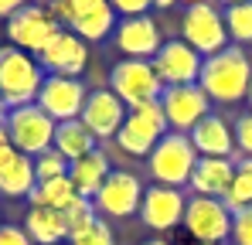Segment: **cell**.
I'll list each match as a JSON object with an SVG mask.
<instances>
[{
  "label": "cell",
  "instance_id": "obj_18",
  "mask_svg": "<svg viewBox=\"0 0 252 245\" xmlns=\"http://www.w3.org/2000/svg\"><path fill=\"white\" fill-rule=\"evenodd\" d=\"M188 140L198 150V157H228V160H239L232 122L225 120L221 113H208L205 120L188 133Z\"/></svg>",
  "mask_w": 252,
  "mask_h": 245
},
{
  "label": "cell",
  "instance_id": "obj_4",
  "mask_svg": "<svg viewBox=\"0 0 252 245\" xmlns=\"http://www.w3.org/2000/svg\"><path fill=\"white\" fill-rule=\"evenodd\" d=\"M177 28L188 48H194L201 58L218 55L221 48H228V31H225V17H221V7H215L211 0H198V3H188L177 17Z\"/></svg>",
  "mask_w": 252,
  "mask_h": 245
},
{
  "label": "cell",
  "instance_id": "obj_43",
  "mask_svg": "<svg viewBox=\"0 0 252 245\" xmlns=\"http://www.w3.org/2000/svg\"><path fill=\"white\" fill-rule=\"evenodd\" d=\"M249 61H252V51H249Z\"/></svg>",
  "mask_w": 252,
  "mask_h": 245
},
{
  "label": "cell",
  "instance_id": "obj_34",
  "mask_svg": "<svg viewBox=\"0 0 252 245\" xmlns=\"http://www.w3.org/2000/svg\"><path fill=\"white\" fill-rule=\"evenodd\" d=\"M28 3H34V0H0V17L7 21V17H14L21 7H28Z\"/></svg>",
  "mask_w": 252,
  "mask_h": 245
},
{
  "label": "cell",
  "instance_id": "obj_15",
  "mask_svg": "<svg viewBox=\"0 0 252 245\" xmlns=\"http://www.w3.org/2000/svg\"><path fill=\"white\" fill-rule=\"evenodd\" d=\"M184 208H188V194L177 187H164V184H150L143 187V201L136 218L150 228V232H170L184 221Z\"/></svg>",
  "mask_w": 252,
  "mask_h": 245
},
{
  "label": "cell",
  "instance_id": "obj_25",
  "mask_svg": "<svg viewBox=\"0 0 252 245\" xmlns=\"http://www.w3.org/2000/svg\"><path fill=\"white\" fill-rule=\"evenodd\" d=\"M221 201H225V208L232 214L252 208V157H239L235 160V177H232V184H228Z\"/></svg>",
  "mask_w": 252,
  "mask_h": 245
},
{
  "label": "cell",
  "instance_id": "obj_35",
  "mask_svg": "<svg viewBox=\"0 0 252 245\" xmlns=\"http://www.w3.org/2000/svg\"><path fill=\"white\" fill-rule=\"evenodd\" d=\"M181 0H154V10H174Z\"/></svg>",
  "mask_w": 252,
  "mask_h": 245
},
{
  "label": "cell",
  "instance_id": "obj_31",
  "mask_svg": "<svg viewBox=\"0 0 252 245\" xmlns=\"http://www.w3.org/2000/svg\"><path fill=\"white\" fill-rule=\"evenodd\" d=\"M232 245H252V208L239 211L235 221H232Z\"/></svg>",
  "mask_w": 252,
  "mask_h": 245
},
{
  "label": "cell",
  "instance_id": "obj_8",
  "mask_svg": "<svg viewBox=\"0 0 252 245\" xmlns=\"http://www.w3.org/2000/svg\"><path fill=\"white\" fill-rule=\"evenodd\" d=\"M232 221L235 214L225 208L221 198H198L188 194V208H184V228L191 235V242L205 245H225L232 239Z\"/></svg>",
  "mask_w": 252,
  "mask_h": 245
},
{
  "label": "cell",
  "instance_id": "obj_20",
  "mask_svg": "<svg viewBox=\"0 0 252 245\" xmlns=\"http://www.w3.org/2000/svg\"><path fill=\"white\" fill-rule=\"evenodd\" d=\"M34 160L17 153L14 147L0 153V194L3 198H28L34 191Z\"/></svg>",
  "mask_w": 252,
  "mask_h": 245
},
{
  "label": "cell",
  "instance_id": "obj_5",
  "mask_svg": "<svg viewBox=\"0 0 252 245\" xmlns=\"http://www.w3.org/2000/svg\"><path fill=\"white\" fill-rule=\"evenodd\" d=\"M167 133V120H164V109L160 102H143L136 109L126 113L123 129L116 133V140L109 143L113 150H120L123 157H133V160H147L150 150L157 147V140Z\"/></svg>",
  "mask_w": 252,
  "mask_h": 245
},
{
  "label": "cell",
  "instance_id": "obj_21",
  "mask_svg": "<svg viewBox=\"0 0 252 245\" xmlns=\"http://www.w3.org/2000/svg\"><path fill=\"white\" fill-rule=\"evenodd\" d=\"M113 174V160H109V153L99 147V150H92L89 157L82 160H75L68 167V181H72V187L79 191V198H95L99 194V187L106 184V177Z\"/></svg>",
  "mask_w": 252,
  "mask_h": 245
},
{
  "label": "cell",
  "instance_id": "obj_39",
  "mask_svg": "<svg viewBox=\"0 0 252 245\" xmlns=\"http://www.w3.org/2000/svg\"><path fill=\"white\" fill-rule=\"evenodd\" d=\"M143 245H170L167 239H150V242H143Z\"/></svg>",
  "mask_w": 252,
  "mask_h": 245
},
{
  "label": "cell",
  "instance_id": "obj_42",
  "mask_svg": "<svg viewBox=\"0 0 252 245\" xmlns=\"http://www.w3.org/2000/svg\"><path fill=\"white\" fill-rule=\"evenodd\" d=\"M191 245H205V242H191Z\"/></svg>",
  "mask_w": 252,
  "mask_h": 245
},
{
  "label": "cell",
  "instance_id": "obj_1",
  "mask_svg": "<svg viewBox=\"0 0 252 245\" xmlns=\"http://www.w3.org/2000/svg\"><path fill=\"white\" fill-rule=\"evenodd\" d=\"M201 92L208 95L211 106H239L246 102L252 85V61L246 48H221L218 55H208L201 61V75H198Z\"/></svg>",
  "mask_w": 252,
  "mask_h": 245
},
{
  "label": "cell",
  "instance_id": "obj_37",
  "mask_svg": "<svg viewBox=\"0 0 252 245\" xmlns=\"http://www.w3.org/2000/svg\"><path fill=\"white\" fill-rule=\"evenodd\" d=\"M211 3H215V7H221V10H225V7H235V3H246V0H211Z\"/></svg>",
  "mask_w": 252,
  "mask_h": 245
},
{
  "label": "cell",
  "instance_id": "obj_41",
  "mask_svg": "<svg viewBox=\"0 0 252 245\" xmlns=\"http://www.w3.org/2000/svg\"><path fill=\"white\" fill-rule=\"evenodd\" d=\"M188 3H198V0H184V7H188Z\"/></svg>",
  "mask_w": 252,
  "mask_h": 245
},
{
  "label": "cell",
  "instance_id": "obj_2",
  "mask_svg": "<svg viewBox=\"0 0 252 245\" xmlns=\"http://www.w3.org/2000/svg\"><path fill=\"white\" fill-rule=\"evenodd\" d=\"M44 85V68L41 61L14 44H0V99L7 109L28 106L38 99Z\"/></svg>",
  "mask_w": 252,
  "mask_h": 245
},
{
  "label": "cell",
  "instance_id": "obj_28",
  "mask_svg": "<svg viewBox=\"0 0 252 245\" xmlns=\"http://www.w3.org/2000/svg\"><path fill=\"white\" fill-rule=\"evenodd\" d=\"M65 225H68V235H75V232H82L85 225H92L95 218H99V211H95V204L89 201V198H75V201L68 204L65 211Z\"/></svg>",
  "mask_w": 252,
  "mask_h": 245
},
{
  "label": "cell",
  "instance_id": "obj_40",
  "mask_svg": "<svg viewBox=\"0 0 252 245\" xmlns=\"http://www.w3.org/2000/svg\"><path fill=\"white\" fill-rule=\"evenodd\" d=\"M246 102H249V113H252V85H249V95H246Z\"/></svg>",
  "mask_w": 252,
  "mask_h": 245
},
{
  "label": "cell",
  "instance_id": "obj_17",
  "mask_svg": "<svg viewBox=\"0 0 252 245\" xmlns=\"http://www.w3.org/2000/svg\"><path fill=\"white\" fill-rule=\"evenodd\" d=\"M201 61L205 58L194 48H188L181 38H167L164 48L154 55V72L164 82V89L167 85H191L201 75Z\"/></svg>",
  "mask_w": 252,
  "mask_h": 245
},
{
  "label": "cell",
  "instance_id": "obj_14",
  "mask_svg": "<svg viewBox=\"0 0 252 245\" xmlns=\"http://www.w3.org/2000/svg\"><path fill=\"white\" fill-rule=\"evenodd\" d=\"M89 99V85L82 79H65V75H44V85L38 92V106L55 122H72L82 116V106Z\"/></svg>",
  "mask_w": 252,
  "mask_h": 245
},
{
  "label": "cell",
  "instance_id": "obj_32",
  "mask_svg": "<svg viewBox=\"0 0 252 245\" xmlns=\"http://www.w3.org/2000/svg\"><path fill=\"white\" fill-rule=\"evenodd\" d=\"M109 7L116 10V17H140L154 10V0H109Z\"/></svg>",
  "mask_w": 252,
  "mask_h": 245
},
{
  "label": "cell",
  "instance_id": "obj_9",
  "mask_svg": "<svg viewBox=\"0 0 252 245\" xmlns=\"http://www.w3.org/2000/svg\"><path fill=\"white\" fill-rule=\"evenodd\" d=\"M58 31H65V28L55 21V14L48 10V3H41V0L21 7L14 17H7V44L34 55V58L41 55L44 44L55 38Z\"/></svg>",
  "mask_w": 252,
  "mask_h": 245
},
{
  "label": "cell",
  "instance_id": "obj_36",
  "mask_svg": "<svg viewBox=\"0 0 252 245\" xmlns=\"http://www.w3.org/2000/svg\"><path fill=\"white\" fill-rule=\"evenodd\" d=\"M3 150H10V136H7V129L0 126V153H3Z\"/></svg>",
  "mask_w": 252,
  "mask_h": 245
},
{
  "label": "cell",
  "instance_id": "obj_16",
  "mask_svg": "<svg viewBox=\"0 0 252 245\" xmlns=\"http://www.w3.org/2000/svg\"><path fill=\"white\" fill-rule=\"evenodd\" d=\"M89 44L72 31H58L55 38L44 44V51L38 55L44 75H65V79H82V72L89 68Z\"/></svg>",
  "mask_w": 252,
  "mask_h": 245
},
{
  "label": "cell",
  "instance_id": "obj_26",
  "mask_svg": "<svg viewBox=\"0 0 252 245\" xmlns=\"http://www.w3.org/2000/svg\"><path fill=\"white\" fill-rule=\"evenodd\" d=\"M225 17V31H228V44L235 48H252V0L246 3H235V7H225L221 10Z\"/></svg>",
  "mask_w": 252,
  "mask_h": 245
},
{
  "label": "cell",
  "instance_id": "obj_10",
  "mask_svg": "<svg viewBox=\"0 0 252 245\" xmlns=\"http://www.w3.org/2000/svg\"><path fill=\"white\" fill-rule=\"evenodd\" d=\"M140 201H143V181L126 170V167H113V174L106 177V184L99 187V194L92 198L99 218H133L140 211Z\"/></svg>",
  "mask_w": 252,
  "mask_h": 245
},
{
  "label": "cell",
  "instance_id": "obj_12",
  "mask_svg": "<svg viewBox=\"0 0 252 245\" xmlns=\"http://www.w3.org/2000/svg\"><path fill=\"white\" fill-rule=\"evenodd\" d=\"M160 109H164L167 129L191 133L211 113V102H208V95L201 92V85L191 82V85H167L164 95H160Z\"/></svg>",
  "mask_w": 252,
  "mask_h": 245
},
{
  "label": "cell",
  "instance_id": "obj_19",
  "mask_svg": "<svg viewBox=\"0 0 252 245\" xmlns=\"http://www.w3.org/2000/svg\"><path fill=\"white\" fill-rule=\"evenodd\" d=\"M232 177H235V160H228V157H198L194 170H191V181H188V191L198 194V198H225Z\"/></svg>",
  "mask_w": 252,
  "mask_h": 245
},
{
  "label": "cell",
  "instance_id": "obj_7",
  "mask_svg": "<svg viewBox=\"0 0 252 245\" xmlns=\"http://www.w3.org/2000/svg\"><path fill=\"white\" fill-rule=\"evenodd\" d=\"M55 126L58 122L44 113L38 102H28V106H17L7 113V136H10V147L24 157H38L44 150H51L55 143Z\"/></svg>",
  "mask_w": 252,
  "mask_h": 245
},
{
  "label": "cell",
  "instance_id": "obj_24",
  "mask_svg": "<svg viewBox=\"0 0 252 245\" xmlns=\"http://www.w3.org/2000/svg\"><path fill=\"white\" fill-rule=\"evenodd\" d=\"M79 198V191L72 187L68 177H58V181H44V184H34V191L28 194L31 208H48V211H65L68 204Z\"/></svg>",
  "mask_w": 252,
  "mask_h": 245
},
{
  "label": "cell",
  "instance_id": "obj_3",
  "mask_svg": "<svg viewBox=\"0 0 252 245\" xmlns=\"http://www.w3.org/2000/svg\"><path fill=\"white\" fill-rule=\"evenodd\" d=\"M194 163H198V150L191 147L188 133H174V129H167V133L157 140V147L150 150L147 170H150V181H154V184H164V187L184 191L188 181H191Z\"/></svg>",
  "mask_w": 252,
  "mask_h": 245
},
{
  "label": "cell",
  "instance_id": "obj_27",
  "mask_svg": "<svg viewBox=\"0 0 252 245\" xmlns=\"http://www.w3.org/2000/svg\"><path fill=\"white\" fill-rule=\"evenodd\" d=\"M68 167H72V163L51 147V150H44V153L34 157V177H38V184H44V181H58V177H68Z\"/></svg>",
  "mask_w": 252,
  "mask_h": 245
},
{
  "label": "cell",
  "instance_id": "obj_22",
  "mask_svg": "<svg viewBox=\"0 0 252 245\" xmlns=\"http://www.w3.org/2000/svg\"><path fill=\"white\" fill-rule=\"evenodd\" d=\"M21 228L28 232V239L34 245H58V242L68 239L65 214H62V211H48V208H28Z\"/></svg>",
  "mask_w": 252,
  "mask_h": 245
},
{
  "label": "cell",
  "instance_id": "obj_33",
  "mask_svg": "<svg viewBox=\"0 0 252 245\" xmlns=\"http://www.w3.org/2000/svg\"><path fill=\"white\" fill-rule=\"evenodd\" d=\"M0 245H34L21 225H0Z\"/></svg>",
  "mask_w": 252,
  "mask_h": 245
},
{
  "label": "cell",
  "instance_id": "obj_6",
  "mask_svg": "<svg viewBox=\"0 0 252 245\" xmlns=\"http://www.w3.org/2000/svg\"><path fill=\"white\" fill-rule=\"evenodd\" d=\"M109 89L126 109H136L143 102H160L164 95V82L157 79L154 61H140V58H120L109 68Z\"/></svg>",
  "mask_w": 252,
  "mask_h": 245
},
{
  "label": "cell",
  "instance_id": "obj_11",
  "mask_svg": "<svg viewBox=\"0 0 252 245\" xmlns=\"http://www.w3.org/2000/svg\"><path fill=\"white\" fill-rule=\"evenodd\" d=\"M126 113H129V109L116 99V92H113L109 85H99V89H89V99H85L79 120H82V126L99 140V147H109V143L116 140V133L123 129Z\"/></svg>",
  "mask_w": 252,
  "mask_h": 245
},
{
  "label": "cell",
  "instance_id": "obj_30",
  "mask_svg": "<svg viewBox=\"0 0 252 245\" xmlns=\"http://www.w3.org/2000/svg\"><path fill=\"white\" fill-rule=\"evenodd\" d=\"M232 133H235V153L239 157H252V113H239L232 122Z\"/></svg>",
  "mask_w": 252,
  "mask_h": 245
},
{
  "label": "cell",
  "instance_id": "obj_29",
  "mask_svg": "<svg viewBox=\"0 0 252 245\" xmlns=\"http://www.w3.org/2000/svg\"><path fill=\"white\" fill-rule=\"evenodd\" d=\"M68 242L72 245H116V235H113V228H109L106 218H95L92 225H85L82 232L68 235Z\"/></svg>",
  "mask_w": 252,
  "mask_h": 245
},
{
  "label": "cell",
  "instance_id": "obj_38",
  "mask_svg": "<svg viewBox=\"0 0 252 245\" xmlns=\"http://www.w3.org/2000/svg\"><path fill=\"white\" fill-rule=\"evenodd\" d=\"M7 113H10V109H7V102L0 99V126H7Z\"/></svg>",
  "mask_w": 252,
  "mask_h": 245
},
{
  "label": "cell",
  "instance_id": "obj_13",
  "mask_svg": "<svg viewBox=\"0 0 252 245\" xmlns=\"http://www.w3.org/2000/svg\"><path fill=\"white\" fill-rule=\"evenodd\" d=\"M164 31L154 21V14H140V17H120L113 44L123 58H140V61H154V55L164 48Z\"/></svg>",
  "mask_w": 252,
  "mask_h": 245
},
{
  "label": "cell",
  "instance_id": "obj_23",
  "mask_svg": "<svg viewBox=\"0 0 252 245\" xmlns=\"http://www.w3.org/2000/svg\"><path fill=\"white\" fill-rule=\"evenodd\" d=\"M68 163L89 157L92 150H99V140L82 126V120H72V122H58L55 126V143H51Z\"/></svg>",
  "mask_w": 252,
  "mask_h": 245
}]
</instances>
